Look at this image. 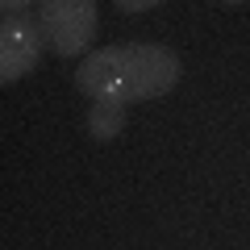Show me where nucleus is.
I'll return each mask as SVG.
<instances>
[{
  "label": "nucleus",
  "mask_w": 250,
  "mask_h": 250,
  "mask_svg": "<svg viewBox=\"0 0 250 250\" xmlns=\"http://www.w3.org/2000/svg\"><path fill=\"white\" fill-rule=\"evenodd\" d=\"M179 54L159 42L100 46L75 67V88L92 100H154L175 88Z\"/></svg>",
  "instance_id": "obj_1"
},
{
  "label": "nucleus",
  "mask_w": 250,
  "mask_h": 250,
  "mask_svg": "<svg viewBox=\"0 0 250 250\" xmlns=\"http://www.w3.org/2000/svg\"><path fill=\"white\" fill-rule=\"evenodd\" d=\"M38 29L46 50L59 59H80L92 50L100 29V4L96 0H38Z\"/></svg>",
  "instance_id": "obj_2"
},
{
  "label": "nucleus",
  "mask_w": 250,
  "mask_h": 250,
  "mask_svg": "<svg viewBox=\"0 0 250 250\" xmlns=\"http://www.w3.org/2000/svg\"><path fill=\"white\" fill-rule=\"evenodd\" d=\"M42 46L46 42H42V29H38V17L4 13V21H0V83L9 88V83L25 80L42 59Z\"/></svg>",
  "instance_id": "obj_3"
},
{
  "label": "nucleus",
  "mask_w": 250,
  "mask_h": 250,
  "mask_svg": "<svg viewBox=\"0 0 250 250\" xmlns=\"http://www.w3.org/2000/svg\"><path fill=\"white\" fill-rule=\"evenodd\" d=\"M125 129V100H92L88 108V134L96 142H108Z\"/></svg>",
  "instance_id": "obj_4"
},
{
  "label": "nucleus",
  "mask_w": 250,
  "mask_h": 250,
  "mask_svg": "<svg viewBox=\"0 0 250 250\" xmlns=\"http://www.w3.org/2000/svg\"><path fill=\"white\" fill-rule=\"evenodd\" d=\"M121 13H146V9H159L163 0H113Z\"/></svg>",
  "instance_id": "obj_5"
},
{
  "label": "nucleus",
  "mask_w": 250,
  "mask_h": 250,
  "mask_svg": "<svg viewBox=\"0 0 250 250\" xmlns=\"http://www.w3.org/2000/svg\"><path fill=\"white\" fill-rule=\"evenodd\" d=\"M0 9L4 13H29V9H38V0H0Z\"/></svg>",
  "instance_id": "obj_6"
},
{
  "label": "nucleus",
  "mask_w": 250,
  "mask_h": 250,
  "mask_svg": "<svg viewBox=\"0 0 250 250\" xmlns=\"http://www.w3.org/2000/svg\"><path fill=\"white\" fill-rule=\"evenodd\" d=\"M221 4H242V0H221Z\"/></svg>",
  "instance_id": "obj_7"
}]
</instances>
